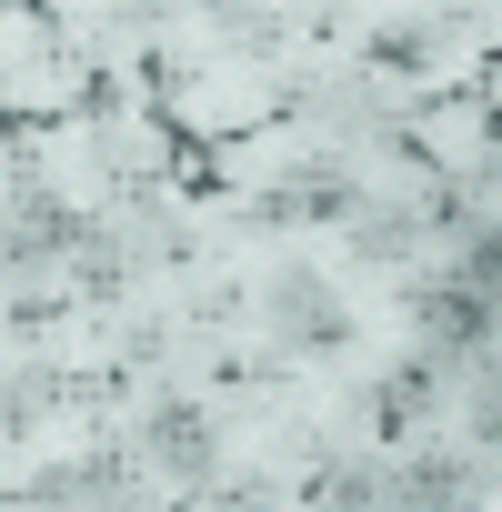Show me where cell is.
Returning <instances> with one entry per match:
<instances>
[{
  "label": "cell",
  "mask_w": 502,
  "mask_h": 512,
  "mask_svg": "<svg viewBox=\"0 0 502 512\" xmlns=\"http://www.w3.org/2000/svg\"><path fill=\"white\" fill-rule=\"evenodd\" d=\"M141 462L171 472V482H211V472H221V442H211V422H201L191 402H151V412H141Z\"/></svg>",
  "instance_id": "cell-4"
},
{
  "label": "cell",
  "mask_w": 502,
  "mask_h": 512,
  "mask_svg": "<svg viewBox=\"0 0 502 512\" xmlns=\"http://www.w3.org/2000/svg\"><path fill=\"white\" fill-rule=\"evenodd\" d=\"M412 251V221H362V262H402Z\"/></svg>",
  "instance_id": "cell-9"
},
{
  "label": "cell",
  "mask_w": 502,
  "mask_h": 512,
  "mask_svg": "<svg viewBox=\"0 0 502 512\" xmlns=\"http://www.w3.org/2000/svg\"><path fill=\"white\" fill-rule=\"evenodd\" d=\"M302 502H392V472H372V462H312Z\"/></svg>",
  "instance_id": "cell-5"
},
{
  "label": "cell",
  "mask_w": 502,
  "mask_h": 512,
  "mask_svg": "<svg viewBox=\"0 0 502 512\" xmlns=\"http://www.w3.org/2000/svg\"><path fill=\"white\" fill-rule=\"evenodd\" d=\"M422 392H432V372H382V382L362 392V412H372L382 432H412V412H422Z\"/></svg>",
  "instance_id": "cell-7"
},
{
  "label": "cell",
  "mask_w": 502,
  "mask_h": 512,
  "mask_svg": "<svg viewBox=\"0 0 502 512\" xmlns=\"http://www.w3.org/2000/svg\"><path fill=\"white\" fill-rule=\"evenodd\" d=\"M392 502H472V462H402Z\"/></svg>",
  "instance_id": "cell-6"
},
{
  "label": "cell",
  "mask_w": 502,
  "mask_h": 512,
  "mask_svg": "<svg viewBox=\"0 0 502 512\" xmlns=\"http://www.w3.org/2000/svg\"><path fill=\"white\" fill-rule=\"evenodd\" d=\"M352 211H362V181H352L342 161H302L292 181H272L241 221H251V231H322V221H352Z\"/></svg>",
  "instance_id": "cell-1"
},
{
  "label": "cell",
  "mask_w": 502,
  "mask_h": 512,
  "mask_svg": "<svg viewBox=\"0 0 502 512\" xmlns=\"http://www.w3.org/2000/svg\"><path fill=\"white\" fill-rule=\"evenodd\" d=\"M262 302H272V332H282L292 352H322V362H332V352H352V312L322 292V272H312V262H282Z\"/></svg>",
  "instance_id": "cell-2"
},
{
  "label": "cell",
  "mask_w": 502,
  "mask_h": 512,
  "mask_svg": "<svg viewBox=\"0 0 502 512\" xmlns=\"http://www.w3.org/2000/svg\"><path fill=\"white\" fill-rule=\"evenodd\" d=\"M51 402V372H21V382H0V432H31Z\"/></svg>",
  "instance_id": "cell-8"
},
{
  "label": "cell",
  "mask_w": 502,
  "mask_h": 512,
  "mask_svg": "<svg viewBox=\"0 0 502 512\" xmlns=\"http://www.w3.org/2000/svg\"><path fill=\"white\" fill-rule=\"evenodd\" d=\"M71 241H81V221H71L41 181H21V191H11V221H0V272L21 282V272L51 262V251H71Z\"/></svg>",
  "instance_id": "cell-3"
}]
</instances>
